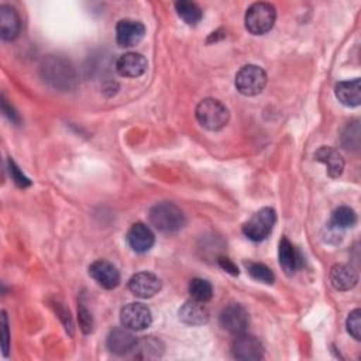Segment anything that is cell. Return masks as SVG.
Segmentation results:
<instances>
[{"label":"cell","instance_id":"obj_1","mask_svg":"<svg viewBox=\"0 0 361 361\" xmlns=\"http://www.w3.org/2000/svg\"><path fill=\"white\" fill-rule=\"evenodd\" d=\"M148 217L154 228L162 233H175L180 230L186 223L183 212L171 202H161L154 204L149 209Z\"/></svg>","mask_w":361,"mask_h":361},{"label":"cell","instance_id":"obj_2","mask_svg":"<svg viewBox=\"0 0 361 361\" xmlns=\"http://www.w3.org/2000/svg\"><path fill=\"white\" fill-rule=\"evenodd\" d=\"M196 118L199 124L210 131H219L227 126L230 113L228 109L217 99L207 97L196 106Z\"/></svg>","mask_w":361,"mask_h":361},{"label":"cell","instance_id":"obj_3","mask_svg":"<svg viewBox=\"0 0 361 361\" xmlns=\"http://www.w3.org/2000/svg\"><path fill=\"white\" fill-rule=\"evenodd\" d=\"M276 20V10L271 3L258 1L247 8L244 24L252 35H262L268 32Z\"/></svg>","mask_w":361,"mask_h":361},{"label":"cell","instance_id":"obj_4","mask_svg":"<svg viewBox=\"0 0 361 361\" xmlns=\"http://www.w3.org/2000/svg\"><path fill=\"white\" fill-rule=\"evenodd\" d=\"M276 221V213L271 207H262L255 212L244 224L243 234L251 241H262L265 240Z\"/></svg>","mask_w":361,"mask_h":361},{"label":"cell","instance_id":"obj_5","mask_svg":"<svg viewBox=\"0 0 361 361\" xmlns=\"http://www.w3.org/2000/svg\"><path fill=\"white\" fill-rule=\"evenodd\" d=\"M235 87L244 96L261 93L267 85V73L258 65H244L235 75Z\"/></svg>","mask_w":361,"mask_h":361},{"label":"cell","instance_id":"obj_6","mask_svg":"<svg viewBox=\"0 0 361 361\" xmlns=\"http://www.w3.org/2000/svg\"><path fill=\"white\" fill-rule=\"evenodd\" d=\"M152 322V314L148 306L140 303V302H131L127 303L120 310V323L123 327L128 330L141 331L149 327Z\"/></svg>","mask_w":361,"mask_h":361},{"label":"cell","instance_id":"obj_7","mask_svg":"<svg viewBox=\"0 0 361 361\" xmlns=\"http://www.w3.org/2000/svg\"><path fill=\"white\" fill-rule=\"evenodd\" d=\"M219 322H220V326L226 331H228L230 334L238 336V334L245 333V330L250 324V316L244 306H241L238 303H231V305H227L220 312Z\"/></svg>","mask_w":361,"mask_h":361},{"label":"cell","instance_id":"obj_8","mask_svg":"<svg viewBox=\"0 0 361 361\" xmlns=\"http://www.w3.org/2000/svg\"><path fill=\"white\" fill-rule=\"evenodd\" d=\"M231 353L237 360L257 361L264 357V345L257 337L243 333L235 336L231 344Z\"/></svg>","mask_w":361,"mask_h":361},{"label":"cell","instance_id":"obj_9","mask_svg":"<svg viewBox=\"0 0 361 361\" xmlns=\"http://www.w3.org/2000/svg\"><path fill=\"white\" fill-rule=\"evenodd\" d=\"M128 290L141 299H148L161 290V279L152 272H138L128 281Z\"/></svg>","mask_w":361,"mask_h":361},{"label":"cell","instance_id":"obj_10","mask_svg":"<svg viewBox=\"0 0 361 361\" xmlns=\"http://www.w3.org/2000/svg\"><path fill=\"white\" fill-rule=\"evenodd\" d=\"M145 35V27L142 23L123 18L116 25V39L120 47H134L137 45Z\"/></svg>","mask_w":361,"mask_h":361},{"label":"cell","instance_id":"obj_11","mask_svg":"<svg viewBox=\"0 0 361 361\" xmlns=\"http://www.w3.org/2000/svg\"><path fill=\"white\" fill-rule=\"evenodd\" d=\"M89 275L104 289H114L120 283L118 269L109 261L97 259L89 267Z\"/></svg>","mask_w":361,"mask_h":361},{"label":"cell","instance_id":"obj_12","mask_svg":"<svg viewBox=\"0 0 361 361\" xmlns=\"http://www.w3.org/2000/svg\"><path fill=\"white\" fill-rule=\"evenodd\" d=\"M127 243L133 251L142 254L152 248L155 237L148 226L144 223H134L127 231Z\"/></svg>","mask_w":361,"mask_h":361},{"label":"cell","instance_id":"obj_13","mask_svg":"<svg viewBox=\"0 0 361 361\" xmlns=\"http://www.w3.org/2000/svg\"><path fill=\"white\" fill-rule=\"evenodd\" d=\"M116 71L124 78H138L147 71V59L138 52H126L116 61Z\"/></svg>","mask_w":361,"mask_h":361},{"label":"cell","instance_id":"obj_14","mask_svg":"<svg viewBox=\"0 0 361 361\" xmlns=\"http://www.w3.org/2000/svg\"><path fill=\"white\" fill-rule=\"evenodd\" d=\"M135 344L137 338L126 327H117L110 330L106 340L107 348L117 355H126L128 353H133Z\"/></svg>","mask_w":361,"mask_h":361},{"label":"cell","instance_id":"obj_15","mask_svg":"<svg viewBox=\"0 0 361 361\" xmlns=\"http://www.w3.org/2000/svg\"><path fill=\"white\" fill-rule=\"evenodd\" d=\"M330 283L337 290H350L358 282L357 271L348 264H336L329 274Z\"/></svg>","mask_w":361,"mask_h":361},{"label":"cell","instance_id":"obj_16","mask_svg":"<svg viewBox=\"0 0 361 361\" xmlns=\"http://www.w3.org/2000/svg\"><path fill=\"white\" fill-rule=\"evenodd\" d=\"M20 17L13 6H0V35L4 41H13L20 34Z\"/></svg>","mask_w":361,"mask_h":361},{"label":"cell","instance_id":"obj_17","mask_svg":"<svg viewBox=\"0 0 361 361\" xmlns=\"http://www.w3.org/2000/svg\"><path fill=\"white\" fill-rule=\"evenodd\" d=\"M278 258H279V265L286 275H293L302 264V257L299 251L293 247V244L286 237H282L279 241Z\"/></svg>","mask_w":361,"mask_h":361},{"label":"cell","instance_id":"obj_18","mask_svg":"<svg viewBox=\"0 0 361 361\" xmlns=\"http://www.w3.org/2000/svg\"><path fill=\"white\" fill-rule=\"evenodd\" d=\"M179 319L189 326H202L209 322V310L204 303L190 299L180 306Z\"/></svg>","mask_w":361,"mask_h":361},{"label":"cell","instance_id":"obj_19","mask_svg":"<svg viewBox=\"0 0 361 361\" xmlns=\"http://www.w3.org/2000/svg\"><path fill=\"white\" fill-rule=\"evenodd\" d=\"M334 92L338 102L347 107H357L361 103V80L358 78L338 82Z\"/></svg>","mask_w":361,"mask_h":361},{"label":"cell","instance_id":"obj_20","mask_svg":"<svg viewBox=\"0 0 361 361\" xmlns=\"http://www.w3.org/2000/svg\"><path fill=\"white\" fill-rule=\"evenodd\" d=\"M314 159L326 165L327 175L330 178H338L344 171V159L341 154L331 147H320L314 152Z\"/></svg>","mask_w":361,"mask_h":361},{"label":"cell","instance_id":"obj_21","mask_svg":"<svg viewBox=\"0 0 361 361\" xmlns=\"http://www.w3.org/2000/svg\"><path fill=\"white\" fill-rule=\"evenodd\" d=\"M355 223H357L355 212L348 206H340L333 210L329 226L337 230H344L355 226Z\"/></svg>","mask_w":361,"mask_h":361},{"label":"cell","instance_id":"obj_22","mask_svg":"<svg viewBox=\"0 0 361 361\" xmlns=\"http://www.w3.org/2000/svg\"><path fill=\"white\" fill-rule=\"evenodd\" d=\"M162 343L155 337H144L142 340H137L134 347V354L137 358H155L159 357L162 353Z\"/></svg>","mask_w":361,"mask_h":361},{"label":"cell","instance_id":"obj_23","mask_svg":"<svg viewBox=\"0 0 361 361\" xmlns=\"http://www.w3.org/2000/svg\"><path fill=\"white\" fill-rule=\"evenodd\" d=\"M175 10L178 13V16L188 24V25H196L200 20H202V10L200 7L193 3V1H188V0H180L175 3Z\"/></svg>","mask_w":361,"mask_h":361},{"label":"cell","instance_id":"obj_24","mask_svg":"<svg viewBox=\"0 0 361 361\" xmlns=\"http://www.w3.org/2000/svg\"><path fill=\"white\" fill-rule=\"evenodd\" d=\"M189 293L192 299L206 303L213 298V286L207 279L193 278L189 283Z\"/></svg>","mask_w":361,"mask_h":361},{"label":"cell","instance_id":"obj_25","mask_svg":"<svg viewBox=\"0 0 361 361\" xmlns=\"http://www.w3.org/2000/svg\"><path fill=\"white\" fill-rule=\"evenodd\" d=\"M244 265H245V269L250 274V276L254 278L255 281H259V282L268 283V285L274 283L275 275H274V272L265 264L248 261V262H244Z\"/></svg>","mask_w":361,"mask_h":361},{"label":"cell","instance_id":"obj_26","mask_svg":"<svg viewBox=\"0 0 361 361\" xmlns=\"http://www.w3.org/2000/svg\"><path fill=\"white\" fill-rule=\"evenodd\" d=\"M345 326L350 336L357 341H360L361 340V310L360 309H354L353 312H350Z\"/></svg>","mask_w":361,"mask_h":361},{"label":"cell","instance_id":"obj_27","mask_svg":"<svg viewBox=\"0 0 361 361\" xmlns=\"http://www.w3.org/2000/svg\"><path fill=\"white\" fill-rule=\"evenodd\" d=\"M8 172H10V176L11 179L14 180V183L20 188H27L31 185V180L20 171V168L16 165V162L10 158L8 159Z\"/></svg>","mask_w":361,"mask_h":361},{"label":"cell","instance_id":"obj_28","mask_svg":"<svg viewBox=\"0 0 361 361\" xmlns=\"http://www.w3.org/2000/svg\"><path fill=\"white\" fill-rule=\"evenodd\" d=\"M78 320H79V327L85 334L92 333V330H93V317H92L90 312L83 305H80L79 309H78Z\"/></svg>","mask_w":361,"mask_h":361},{"label":"cell","instance_id":"obj_29","mask_svg":"<svg viewBox=\"0 0 361 361\" xmlns=\"http://www.w3.org/2000/svg\"><path fill=\"white\" fill-rule=\"evenodd\" d=\"M1 331H3V354L7 355L8 354V341H10V336H8V322H7V316L6 312H1Z\"/></svg>","mask_w":361,"mask_h":361},{"label":"cell","instance_id":"obj_30","mask_svg":"<svg viewBox=\"0 0 361 361\" xmlns=\"http://www.w3.org/2000/svg\"><path fill=\"white\" fill-rule=\"evenodd\" d=\"M217 262H219V265H220L224 271H227L228 274H231V275H238V268H237V265H235L230 258H227V257H219Z\"/></svg>","mask_w":361,"mask_h":361},{"label":"cell","instance_id":"obj_31","mask_svg":"<svg viewBox=\"0 0 361 361\" xmlns=\"http://www.w3.org/2000/svg\"><path fill=\"white\" fill-rule=\"evenodd\" d=\"M1 107H3V111H4V114L13 121V123H16V124H18L20 123V117H18V114L13 110V107H8V104H7V102L3 99L1 100Z\"/></svg>","mask_w":361,"mask_h":361}]
</instances>
